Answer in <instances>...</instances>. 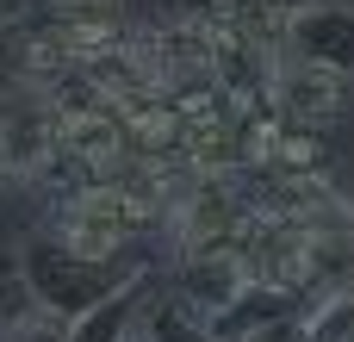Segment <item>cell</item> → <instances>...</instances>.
Returning <instances> with one entry per match:
<instances>
[{"instance_id":"cell-1","label":"cell","mask_w":354,"mask_h":342,"mask_svg":"<svg viewBox=\"0 0 354 342\" xmlns=\"http://www.w3.org/2000/svg\"><path fill=\"white\" fill-rule=\"evenodd\" d=\"M12 268H19V280H25L31 312H44V318H56V324L87 318V312H93L100 299H112L118 280H124L112 262H87V255L62 249V243L44 237V231H31V237L19 243Z\"/></svg>"},{"instance_id":"cell-6","label":"cell","mask_w":354,"mask_h":342,"mask_svg":"<svg viewBox=\"0 0 354 342\" xmlns=\"http://www.w3.org/2000/svg\"><path fill=\"white\" fill-rule=\"evenodd\" d=\"M118 342H149V336H143V330H137V324H131V330H124V336H118Z\"/></svg>"},{"instance_id":"cell-5","label":"cell","mask_w":354,"mask_h":342,"mask_svg":"<svg viewBox=\"0 0 354 342\" xmlns=\"http://www.w3.org/2000/svg\"><path fill=\"white\" fill-rule=\"evenodd\" d=\"M292 342H354V287L311 293L292 318Z\"/></svg>"},{"instance_id":"cell-2","label":"cell","mask_w":354,"mask_h":342,"mask_svg":"<svg viewBox=\"0 0 354 342\" xmlns=\"http://www.w3.org/2000/svg\"><path fill=\"white\" fill-rule=\"evenodd\" d=\"M348 81L342 69H330V62H311V56H299V50H274V69H268V106L280 112V118H292V125H330V118H342V106H348Z\"/></svg>"},{"instance_id":"cell-4","label":"cell","mask_w":354,"mask_h":342,"mask_svg":"<svg viewBox=\"0 0 354 342\" xmlns=\"http://www.w3.org/2000/svg\"><path fill=\"white\" fill-rule=\"evenodd\" d=\"M137 330L149 342H218L212 324H205V312L193 299H180V293H149L143 312H137Z\"/></svg>"},{"instance_id":"cell-3","label":"cell","mask_w":354,"mask_h":342,"mask_svg":"<svg viewBox=\"0 0 354 342\" xmlns=\"http://www.w3.org/2000/svg\"><path fill=\"white\" fill-rule=\"evenodd\" d=\"M280 44L311 56V62H330L354 75V6H330V0H305L286 25H280Z\"/></svg>"}]
</instances>
